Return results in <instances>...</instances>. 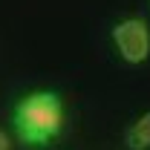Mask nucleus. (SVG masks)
Returning a JSON list of instances; mask_svg holds the SVG:
<instances>
[{
  "label": "nucleus",
  "instance_id": "3",
  "mask_svg": "<svg viewBox=\"0 0 150 150\" xmlns=\"http://www.w3.org/2000/svg\"><path fill=\"white\" fill-rule=\"evenodd\" d=\"M124 139H127V144H130L133 150L150 147V112H144L142 118L133 121L130 127H127V133H124Z\"/></svg>",
  "mask_w": 150,
  "mask_h": 150
},
{
  "label": "nucleus",
  "instance_id": "2",
  "mask_svg": "<svg viewBox=\"0 0 150 150\" xmlns=\"http://www.w3.org/2000/svg\"><path fill=\"white\" fill-rule=\"evenodd\" d=\"M112 43L127 64H142L150 55V29L142 18H127L112 26Z\"/></svg>",
  "mask_w": 150,
  "mask_h": 150
},
{
  "label": "nucleus",
  "instance_id": "1",
  "mask_svg": "<svg viewBox=\"0 0 150 150\" xmlns=\"http://www.w3.org/2000/svg\"><path fill=\"white\" fill-rule=\"evenodd\" d=\"M67 124L64 98L52 90H35L23 95L12 110V127L18 133V142L26 147H49L58 142Z\"/></svg>",
  "mask_w": 150,
  "mask_h": 150
},
{
  "label": "nucleus",
  "instance_id": "4",
  "mask_svg": "<svg viewBox=\"0 0 150 150\" xmlns=\"http://www.w3.org/2000/svg\"><path fill=\"white\" fill-rule=\"evenodd\" d=\"M0 150H12V144H9V136L0 130Z\"/></svg>",
  "mask_w": 150,
  "mask_h": 150
}]
</instances>
